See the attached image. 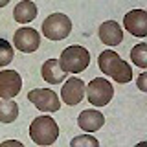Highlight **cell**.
<instances>
[{"label":"cell","mask_w":147,"mask_h":147,"mask_svg":"<svg viewBox=\"0 0 147 147\" xmlns=\"http://www.w3.org/2000/svg\"><path fill=\"white\" fill-rule=\"evenodd\" d=\"M13 55H15L13 46L9 44L6 39H0V68L7 66V64L13 61Z\"/></svg>","instance_id":"obj_17"},{"label":"cell","mask_w":147,"mask_h":147,"mask_svg":"<svg viewBox=\"0 0 147 147\" xmlns=\"http://www.w3.org/2000/svg\"><path fill=\"white\" fill-rule=\"evenodd\" d=\"M9 4V0H0V7H4V6H7Z\"/></svg>","instance_id":"obj_21"},{"label":"cell","mask_w":147,"mask_h":147,"mask_svg":"<svg viewBox=\"0 0 147 147\" xmlns=\"http://www.w3.org/2000/svg\"><path fill=\"white\" fill-rule=\"evenodd\" d=\"M131 59L136 66L140 68H147V44L145 42H140L136 44L134 48L131 50Z\"/></svg>","instance_id":"obj_16"},{"label":"cell","mask_w":147,"mask_h":147,"mask_svg":"<svg viewBox=\"0 0 147 147\" xmlns=\"http://www.w3.org/2000/svg\"><path fill=\"white\" fill-rule=\"evenodd\" d=\"M61 64L63 72L66 74H81L83 70H86L90 64V53L86 48L83 46H68L63 50L61 57L57 59Z\"/></svg>","instance_id":"obj_3"},{"label":"cell","mask_w":147,"mask_h":147,"mask_svg":"<svg viewBox=\"0 0 147 147\" xmlns=\"http://www.w3.org/2000/svg\"><path fill=\"white\" fill-rule=\"evenodd\" d=\"M70 145H72V147H98L99 142L96 140L92 134H88V132H86V134H81V136L72 138Z\"/></svg>","instance_id":"obj_18"},{"label":"cell","mask_w":147,"mask_h":147,"mask_svg":"<svg viewBox=\"0 0 147 147\" xmlns=\"http://www.w3.org/2000/svg\"><path fill=\"white\" fill-rule=\"evenodd\" d=\"M99 39L107 46H118L123 40V30L116 20H107L99 26Z\"/></svg>","instance_id":"obj_11"},{"label":"cell","mask_w":147,"mask_h":147,"mask_svg":"<svg viewBox=\"0 0 147 147\" xmlns=\"http://www.w3.org/2000/svg\"><path fill=\"white\" fill-rule=\"evenodd\" d=\"M123 26L131 35L144 39L147 37V13L144 9H132L123 18Z\"/></svg>","instance_id":"obj_8"},{"label":"cell","mask_w":147,"mask_h":147,"mask_svg":"<svg viewBox=\"0 0 147 147\" xmlns=\"http://www.w3.org/2000/svg\"><path fill=\"white\" fill-rule=\"evenodd\" d=\"M99 70L109 76L110 79H114L119 85H125V83L132 81V68L127 61H123L119 55L114 52V50H105V52L99 53L98 59Z\"/></svg>","instance_id":"obj_1"},{"label":"cell","mask_w":147,"mask_h":147,"mask_svg":"<svg viewBox=\"0 0 147 147\" xmlns=\"http://www.w3.org/2000/svg\"><path fill=\"white\" fill-rule=\"evenodd\" d=\"M40 76H42V79L46 83H50V85H59V83L64 81V77H66V72H63L61 64H59L57 59H48L42 68H40Z\"/></svg>","instance_id":"obj_13"},{"label":"cell","mask_w":147,"mask_h":147,"mask_svg":"<svg viewBox=\"0 0 147 147\" xmlns=\"http://www.w3.org/2000/svg\"><path fill=\"white\" fill-rule=\"evenodd\" d=\"M42 35L50 40H63L70 35L72 31V20L63 13H53L48 15L42 22Z\"/></svg>","instance_id":"obj_4"},{"label":"cell","mask_w":147,"mask_h":147,"mask_svg":"<svg viewBox=\"0 0 147 147\" xmlns=\"http://www.w3.org/2000/svg\"><path fill=\"white\" fill-rule=\"evenodd\" d=\"M22 88V79L15 70H2L0 72V98L13 99Z\"/></svg>","instance_id":"obj_9"},{"label":"cell","mask_w":147,"mask_h":147,"mask_svg":"<svg viewBox=\"0 0 147 147\" xmlns=\"http://www.w3.org/2000/svg\"><path fill=\"white\" fill-rule=\"evenodd\" d=\"M18 116V105L13 99H0V123H13Z\"/></svg>","instance_id":"obj_15"},{"label":"cell","mask_w":147,"mask_h":147,"mask_svg":"<svg viewBox=\"0 0 147 147\" xmlns=\"http://www.w3.org/2000/svg\"><path fill=\"white\" fill-rule=\"evenodd\" d=\"M35 17H37V6L31 0H22L13 9V18H15L18 24H28Z\"/></svg>","instance_id":"obj_14"},{"label":"cell","mask_w":147,"mask_h":147,"mask_svg":"<svg viewBox=\"0 0 147 147\" xmlns=\"http://www.w3.org/2000/svg\"><path fill=\"white\" fill-rule=\"evenodd\" d=\"M30 138L37 145H52L59 138V125L50 116L33 118L30 125Z\"/></svg>","instance_id":"obj_2"},{"label":"cell","mask_w":147,"mask_h":147,"mask_svg":"<svg viewBox=\"0 0 147 147\" xmlns=\"http://www.w3.org/2000/svg\"><path fill=\"white\" fill-rule=\"evenodd\" d=\"M28 99H30L40 112H57V110L61 109L59 96L50 88H33V90H30Z\"/></svg>","instance_id":"obj_6"},{"label":"cell","mask_w":147,"mask_h":147,"mask_svg":"<svg viewBox=\"0 0 147 147\" xmlns=\"http://www.w3.org/2000/svg\"><path fill=\"white\" fill-rule=\"evenodd\" d=\"M85 94L88 98V103H92L94 107H105L110 103L114 96L112 83L107 81L105 77H94L88 86H85Z\"/></svg>","instance_id":"obj_5"},{"label":"cell","mask_w":147,"mask_h":147,"mask_svg":"<svg viewBox=\"0 0 147 147\" xmlns=\"http://www.w3.org/2000/svg\"><path fill=\"white\" fill-rule=\"evenodd\" d=\"M13 44H15V48L18 52L31 53L40 46V35L33 28H26V26L18 28L15 31V35H13Z\"/></svg>","instance_id":"obj_7"},{"label":"cell","mask_w":147,"mask_h":147,"mask_svg":"<svg viewBox=\"0 0 147 147\" xmlns=\"http://www.w3.org/2000/svg\"><path fill=\"white\" fill-rule=\"evenodd\" d=\"M4 144H6V145H17V147H22L20 142H15V140H6Z\"/></svg>","instance_id":"obj_20"},{"label":"cell","mask_w":147,"mask_h":147,"mask_svg":"<svg viewBox=\"0 0 147 147\" xmlns=\"http://www.w3.org/2000/svg\"><path fill=\"white\" fill-rule=\"evenodd\" d=\"M103 123H105V116L99 110H83L79 116H77V125L85 132L99 131L103 127Z\"/></svg>","instance_id":"obj_12"},{"label":"cell","mask_w":147,"mask_h":147,"mask_svg":"<svg viewBox=\"0 0 147 147\" xmlns=\"http://www.w3.org/2000/svg\"><path fill=\"white\" fill-rule=\"evenodd\" d=\"M138 88L142 92H147V72H142L140 76H138V81H136Z\"/></svg>","instance_id":"obj_19"},{"label":"cell","mask_w":147,"mask_h":147,"mask_svg":"<svg viewBox=\"0 0 147 147\" xmlns=\"http://www.w3.org/2000/svg\"><path fill=\"white\" fill-rule=\"evenodd\" d=\"M85 86L86 85L83 83V79H79V77H70V79L63 85V88H61L63 103L70 105V107L79 105L81 99L85 98Z\"/></svg>","instance_id":"obj_10"}]
</instances>
